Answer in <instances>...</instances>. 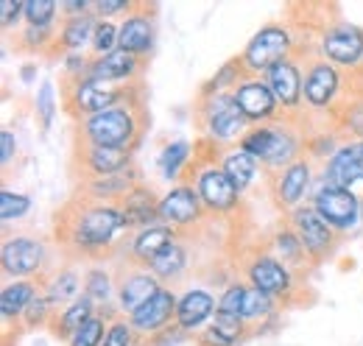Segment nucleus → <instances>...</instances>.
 Instances as JSON below:
<instances>
[{"instance_id":"1","label":"nucleus","mask_w":363,"mask_h":346,"mask_svg":"<svg viewBox=\"0 0 363 346\" xmlns=\"http://www.w3.org/2000/svg\"><path fill=\"white\" fill-rule=\"evenodd\" d=\"M123 238H129V229L118 204L76 199L62 216H56V240L73 260L101 262L121 246Z\"/></svg>"},{"instance_id":"2","label":"nucleus","mask_w":363,"mask_h":346,"mask_svg":"<svg viewBox=\"0 0 363 346\" xmlns=\"http://www.w3.org/2000/svg\"><path fill=\"white\" fill-rule=\"evenodd\" d=\"M145 123H148V115L143 106V95L135 92L129 101L76 123V137L84 145H106V148L135 151L143 131H145Z\"/></svg>"},{"instance_id":"3","label":"nucleus","mask_w":363,"mask_h":346,"mask_svg":"<svg viewBox=\"0 0 363 346\" xmlns=\"http://www.w3.org/2000/svg\"><path fill=\"white\" fill-rule=\"evenodd\" d=\"M305 137L308 131L299 121H274L266 126H252L240 140V148L252 154L266 173H279L305 157Z\"/></svg>"},{"instance_id":"4","label":"nucleus","mask_w":363,"mask_h":346,"mask_svg":"<svg viewBox=\"0 0 363 346\" xmlns=\"http://www.w3.org/2000/svg\"><path fill=\"white\" fill-rule=\"evenodd\" d=\"M196 123H199V131H201L199 140L204 145L216 148V151H227L232 145H240L246 131L252 129L249 121L243 118V112L238 109L232 92H218V95L199 98Z\"/></svg>"},{"instance_id":"5","label":"nucleus","mask_w":363,"mask_h":346,"mask_svg":"<svg viewBox=\"0 0 363 346\" xmlns=\"http://www.w3.org/2000/svg\"><path fill=\"white\" fill-rule=\"evenodd\" d=\"M187 182L196 187L207 216H218V218H227L232 213L240 210V201H243V193L232 184L224 168L218 165V154H199L193 171L187 176Z\"/></svg>"},{"instance_id":"6","label":"nucleus","mask_w":363,"mask_h":346,"mask_svg":"<svg viewBox=\"0 0 363 346\" xmlns=\"http://www.w3.org/2000/svg\"><path fill=\"white\" fill-rule=\"evenodd\" d=\"M299 53V43L296 34L291 31L288 23H266L263 28H257L246 48L240 50V62L246 67L249 76H266L274 65L294 59Z\"/></svg>"},{"instance_id":"7","label":"nucleus","mask_w":363,"mask_h":346,"mask_svg":"<svg viewBox=\"0 0 363 346\" xmlns=\"http://www.w3.org/2000/svg\"><path fill=\"white\" fill-rule=\"evenodd\" d=\"M135 92H140V84H104L95 79H82V82H67L62 86V106L67 109V115L82 123L98 112H106L123 101H129Z\"/></svg>"},{"instance_id":"8","label":"nucleus","mask_w":363,"mask_h":346,"mask_svg":"<svg viewBox=\"0 0 363 346\" xmlns=\"http://www.w3.org/2000/svg\"><path fill=\"white\" fill-rule=\"evenodd\" d=\"M48 262H50V249L43 238L37 235H6L3 246H0V265L3 274L9 279H37L43 282L48 274Z\"/></svg>"},{"instance_id":"9","label":"nucleus","mask_w":363,"mask_h":346,"mask_svg":"<svg viewBox=\"0 0 363 346\" xmlns=\"http://www.w3.org/2000/svg\"><path fill=\"white\" fill-rule=\"evenodd\" d=\"M243 282H249L252 288L263 291L266 296L277 299L279 304H294L299 282H296V271H291L282 260H277L272 252H255L243 262Z\"/></svg>"},{"instance_id":"10","label":"nucleus","mask_w":363,"mask_h":346,"mask_svg":"<svg viewBox=\"0 0 363 346\" xmlns=\"http://www.w3.org/2000/svg\"><path fill=\"white\" fill-rule=\"evenodd\" d=\"M318 184V173H316V162L302 157L296 160L294 165L282 168L279 173L269 176V187H272V199L277 204V210L282 213H294L305 204H311V196Z\"/></svg>"},{"instance_id":"11","label":"nucleus","mask_w":363,"mask_h":346,"mask_svg":"<svg viewBox=\"0 0 363 346\" xmlns=\"http://www.w3.org/2000/svg\"><path fill=\"white\" fill-rule=\"evenodd\" d=\"M311 207L324 218L338 235H350L355 229H361V193L355 190H341V187H330L318 182L313 196H311Z\"/></svg>"},{"instance_id":"12","label":"nucleus","mask_w":363,"mask_h":346,"mask_svg":"<svg viewBox=\"0 0 363 346\" xmlns=\"http://www.w3.org/2000/svg\"><path fill=\"white\" fill-rule=\"evenodd\" d=\"M318 56L341 70L358 73L363 65V28L347 20L327 26L318 37Z\"/></svg>"},{"instance_id":"13","label":"nucleus","mask_w":363,"mask_h":346,"mask_svg":"<svg viewBox=\"0 0 363 346\" xmlns=\"http://www.w3.org/2000/svg\"><path fill=\"white\" fill-rule=\"evenodd\" d=\"M344 95V73L327 59L313 56L305 67V106L311 112L327 115L338 109V98Z\"/></svg>"},{"instance_id":"14","label":"nucleus","mask_w":363,"mask_h":346,"mask_svg":"<svg viewBox=\"0 0 363 346\" xmlns=\"http://www.w3.org/2000/svg\"><path fill=\"white\" fill-rule=\"evenodd\" d=\"M288 223H291V226L296 229V235L302 238L305 252H308V257H311L313 265L324 262V260H330L335 252H338V240H341V235H338L324 218L318 216L311 204L294 210V213L288 216Z\"/></svg>"},{"instance_id":"15","label":"nucleus","mask_w":363,"mask_h":346,"mask_svg":"<svg viewBox=\"0 0 363 346\" xmlns=\"http://www.w3.org/2000/svg\"><path fill=\"white\" fill-rule=\"evenodd\" d=\"M204 216H207V210L190 182L171 184L160 199V223H168L179 235L187 229H196L204 221Z\"/></svg>"},{"instance_id":"16","label":"nucleus","mask_w":363,"mask_h":346,"mask_svg":"<svg viewBox=\"0 0 363 346\" xmlns=\"http://www.w3.org/2000/svg\"><path fill=\"white\" fill-rule=\"evenodd\" d=\"M263 79L272 86L282 115L288 121H296L302 106H305V67L299 65V59L294 56V59H285V62L274 65Z\"/></svg>"},{"instance_id":"17","label":"nucleus","mask_w":363,"mask_h":346,"mask_svg":"<svg viewBox=\"0 0 363 346\" xmlns=\"http://www.w3.org/2000/svg\"><path fill=\"white\" fill-rule=\"evenodd\" d=\"M232 98H235L238 109L243 112V118L249 121V126H266V123L285 118L277 98H274L272 86L266 84V79H260V76H246L232 89Z\"/></svg>"},{"instance_id":"18","label":"nucleus","mask_w":363,"mask_h":346,"mask_svg":"<svg viewBox=\"0 0 363 346\" xmlns=\"http://www.w3.org/2000/svg\"><path fill=\"white\" fill-rule=\"evenodd\" d=\"M318 182L341 190H355L363 184V143L347 140L318 171Z\"/></svg>"},{"instance_id":"19","label":"nucleus","mask_w":363,"mask_h":346,"mask_svg":"<svg viewBox=\"0 0 363 346\" xmlns=\"http://www.w3.org/2000/svg\"><path fill=\"white\" fill-rule=\"evenodd\" d=\"M177 304H179V294L174 288H162L154 299L135 310L129 318V324L135 327V333L143 338V344H148L154 335H160L162 330L177 324Z\"/></svg>"},{"instance_id":"20","label":"nucleus","mask_w":363,"mask_h":346,"mask_svg":"<svg viewBox=\"0 0 363 346\" xmlns=\"http://www.w3.org/2000/svg\"><path fill=\"white\" fill-rule=\"evenodd\" d=\"M118 274V313L121 316H132L140 310L148 299H154L165 285L145 268V265H135Z\"/></svg>"},{"instance_id":"21","label":"nucleus","mask_w":363,"mask_h":346,"mask_svg":"<svg viewBox=\"0 0 363 346\" xmlns=\"http://www.w3.org/2000/svg\"><path fill=\"white\" fill-rule=\"evenodd\" d=\"M218 313V296L207 288H187L179 294L177 304V327H182L187 335H199Z\"/></svg>"},{"instance_id":"22","label":"nucleus","mask_w":363,"mask_h":346,"mask_svg":"<svg viewBox=\"0 0 363 346\" xmlns=\"http://www.w3.org/2000/svg\"><path fill=\"white\" fill-rule=\"evenodd\" d=\"M154 9H148L145 3H137L132 14H126L121 20V50L145 59L154 45H157V26H154Z\"/></svg>"},{"instance_id":"23","label":"nucleus","mask_w":363,"mask_h":346,"mask_svg":"<svg viewBox=\"0 0 363 346\" xmlns=\"http://www.w3.org/2000/svg\"><path fill=\"white\" fill-rule=\"evenodd\" d=\"M199 160V143H190L184 137H174L168 143H162L160 154H157V171H160V179L171 184H179V182H187V176L193 171Z\"/></svg>"},{"instance_id":"24","label":"nucleus","mask_w":363,"mask_h":346,"mask_svg":"<svg viewBox=\"0 0 363 346\" xmlns=\"http://www.w3.org/2000/svg\"><path fill=\"white\" fill-rule=\"evenodd\" d=\"M140 184V171L135 165L129 171L112 173V176H92L82 179L79 190L84 201H98V204H121L132 190Z\"/></svg>"},{"instance_id":"25","label":"nucleus","mask_w":363,"mask_h":346,"mask_svg":"<svg viewBox=\"0 0 363 346\" xmlns=\"http://www.w3.org/2000/svg\"><path fill=\"white\" fill-rule=\"evenodd\" d=\"M76 162L82 165L84 179H92V176H112V173L129 171V168L135 165V151L106 148V145H84V143H79Z\"/></svg>"},{"instance_id":"26","label":"nucleus","mask_w":363,"mask_h":346,"mask_svg":"<svg viewBox=\"0 0 363 346\" xmlns=\"http://www.w3.org/2000/svg\"><path fill=\"white\" fill-rule=\"evenodd\" d=\"M145 62L140 56H132L126 50H115L109 56H92V67H90V79L95 82H104V84H137L140 73H143Z\"/></svg>"},{"instance_id":"27","label":"nucleus","mask_w":363,"mask_h":346,"mask_svg":"<svg viewBox=\"0 0 363 346\" xmlns=\"http://www.w3.org/2000/svg\"><path fill=\"white\" fill-rule=\"evenodd\" d=\"M160 199H162V196H160L151 184L140 182L135 190L118 204L121 213H123V221H126L129 235H135V232L145 229V226L160 223Z\"/></svg>"},{"instance_id":"28","label":"nucleus","mask_w":363,"mask_h":346,"mask_svg":"<svg viewBox=\"0 0 363 346\" xmlns=\"http://www.w3.org/2000/svg\"><path fill=\"white\" fill-rule=\"evenodd\" d=\"M84 294L98 304V313L118 318V274L106 262H90L84 268Z\"/></svg>"},{"instance_id":"29","label":"nucleus","mask_w":363,"mask_h":346,"mask_svg":"<svg viewBox=\"0 0 363 346\" xmlns=\"http://www.w3.org/2000/svg\"><path fill=\"white\" fill-rule=\"evenodd\" d=\"M182 235L177 229H171L168 223H154V226H145L135 235H129V243H126V260L135 262V265H148L151 260L157 257L165 246H171L174 240H179Z\"/></svg>"},{"instance_id":"30","label":"nucleus","mask_w":363,"mask_h":346,"mask_svg":"<svg viewBox=\"0 0 363 346\" xmlns=\"http://www.w3.org/2000/svg\"><path fill=\"white\" fill-rule=\"evenodd\" d=\"M43 294L53 302L56 310L76 302L79 296H84V268H79L76 262H67V265L50 271L43 279Z\"/></svg>"},{"instance_id":"31","label":"nucleus","mask_w":363,"mask_h":346,"mask_svg":"<svg viewBox=\"0 0 363 346\" xmlns=\"http://www.w3.org/2000/svg\"><path fill=\"white\" fill-rule=\"evenodd\" d=\"M252 333V327L238 318V316H229V313H216V318L193 338L196 346H238L240 341H246V335Z\"/></svg>"},{"instance_id":"32","label":"nucleus","mask_w":363,"mask_h":346,"mask_svg":"<svg viewBox=\"0 0 363 346\" xmlns=\"http://www.w3.org/2000/svg\"><path fill=\"white\" fill-rule=\"evenodd\" d=\"M40 291H43V282H37V279H9L0 288V316H3V321L6 324L14 321L20 327L23 313L40 296Z\"/></svg>"},{"instance_id":"33","label":"nucleus","mask_w":363,"mask_h":346,"mask_svg":"<svg viewBox=\"0 0 363 346\" xmlns=\"http://www.w3.org/2000/svg\"><path fill=\"white\" fill-rule=\"evenodd\" d=\"M218 165L224 168V173L232 179V184H235L240 193L252 190V187L260 182V176H263L260 162H257L252 154H246L240 145H232L227 151H218Z\"/></svg>"},{"instance_id":"34","label":"nucleus","mask_w":363,"mask_h":346,"mask_svg":"<svg viewBox=\"0 0 363 346\" xmlns=\"http://www.w3.org/2000/svg\"><path fill=\"white\" fill-rule=\"evenodd\" d=\"M145 268H148L165 288H171V285L182 282L184 274L190 271V249L184 246V240L179 238V240H174L171 246H165Z\"/></svg>"},{"instance_id":"35","label":"nucleus","mask_w":363,"mask_h":346,"mask_svg":"<svg viewBox=\"0 0 363 346\" xmlns=\"http://www.w3.org/2000/svg\"><path fill=\"white\" fill-rule=\"evenodd\" d=\"M272 255L277 260H282L291 271H305V268H311L313 262H311V257H308V252H305V243H302V238L296 235V229L285 221L282 226H277L272 235Z\"/></svg>"},{"instance_id":"36","label":"nucleus","mask_w":363,"mask_h":346,"mask_svg":"<svg viewBox=\"0 0 363 346\" xmlns=\"http://www.w3.org/2000/svg\"><path fill=\"white\" fill-rule=\"evenodd\" d=\"M98 313V304L92 302L90 296L84 294V296H79L76 302H70L67 307H62V310H56V316H53V321H50V327H48V333L53 335V338H59V341H70V335L82 327V324H87L92 316Z\"/></svg>"},{"instance_id":"37","label":"nucleus","mask_w":363,"mask_h":346,"mask_svg":"<svg viewBox=\"0 0 363 346\" xmlns=\"http://www.w3.org/2000/svg\"><path fill=\"white\" fill-rule=\"evenodd\" d=\"M95 26H98V17H95V14L62 20V26H59V40H56V50H59V53H84L87 48H92Z\"/></svg>"},{"instance_id":"38","label":"nucleus","mask_w":363,"mask_h":346,"mask_svg":"<svg viewBox=\"0 0 363 346\" xmlns=\"http://www.w3.org/2000/svg\"><path fill=\"white\" fill-rule=\"evenodd\" d=\"M249 73H246V67H243V62H240V56H232L227 59L224 65H218V70L201 84L199 89V98H207V95H218V92H232L235 86L240 84L243 79H246Z\"/></svg>"},{"instance_id":"39","label":"nucleus","mask_w":363,"mask_h":346,"mask_svg":"<svg viewBox=\"0 0 363 346\" xmlns=\"http://www.w3.org/2000/svg\"><path fill=\"white\" fill-rule=\"evenodd\" d=\"M347 140H341L338 137V126L335 129H318V131H311L308 137H305V157L308 160H313V162H327L341 145H344Z\"/></svg>"},{"instance_id":"40","label":"nucleus","mask_w":363,"mask_h":346,"mask_svg":"<svg viewBox=\"0 0 363 346\" xmlns=\"http://www.w3.org/2000/svg\"><path fill=\"white\" fill-rule=\"evenodd\" d=\"M34 112H37V121L43 131H50L56 115H59V95H56V84L53 79H45L43 84L37 86V95H34Z\"/></svg>"},{"instance_id":"41","label":"nucleus","mask_w":363,"mask_h":346,"mask_svg":"<svg viewBox=\"0 0 363 346\" xmlns=\"http://www.w3.org/2000/svg\"><path fill=\"white\" fill-rule=\"evenodd\" d=\"M59 0H26V23L31 28H59Z\"/></svg>"},{"instance_id":"42","label":"nucleus","mask_w":363,"mask_h":346,"mask_svg":"<svg viewBox=\"0 0 363 346\" xmlns=\"http://www.w3.org/2000/svg\"><path fill=\"white\" fill-rule=\"evenodd\" d=\"M31 207H34L31 196L17 193L11 187H3L0 190V221H3V226L14 223V221H23V218L31 213Z\"/></svg>"},{"instance_id":"43","label":"nucleus","mask_w":363,"mask_h":346,"mask_svg":"<svg viewBox=\"0 0 363 346\" xmlns=\"http://www.w3.org/2000/svg\"><path fill=\"white\" fill-rule=\"evenodd\" d=\"M53 316H56V307H53V302L40 291V296L28 304V310L23 313L20 330H28V333H34V330H48L50 321H53Z\"/></svg>"},{"instance_id":"44","label":"nucleus","mask_w":363,"mask_h":346,"mask_svg":"<svg viewBox=\"0 0 363 346\" xmlns=\"http://www.w3.org/2000/svg\"><path fill=\"white\" fill-rule=\"evenodd\" d=\"M109 316H104V313H95L87 324H82L73 335H70V341L67 346H101L104 344V338H106V330H109Z\"/></svg>"},{"instance_id":"45","label":"nucleus","mask_w":363,"mask_h":346,"mask_svg":"<svg viewBox=\"0 0 363 346\" xmlns=\"http://www.w3.org/2000/svg\"><path fill=\"white\" fill-rule=\"evenodd\" d=\"M56 40H59V28H31V26H23L20 48L28 50V53H56Z\"/></svg>"},{"instance_id":"46","label":"nucleus","mask_w":363,"mask_h":346,"mask_svg":"<svg viewBox=\"0 0 363 346\" xmlns=\"http://www.w3.org/2000/svg\"><path fill=\"white\" fill-rule=\"evenodd\" d=\"M121 48V23L115 20H98L95 37H92V56H109Z\"/></svg>"},{"instance_id":"47","label":"nucleus","mask_w":363,"mask_h":346,"mask_svg":"<svg viewBox=\"0 0 363 346\" xmlns=\"http://www.w3.org/2000/svg\"><path fill=\"white\" fill-rule=\"evenodd\" d=\"M338 131H350L358 140H363V95H355L344 109H335Z\"/></svg>"},{"instance_id":"48","label":"nucleus","mask_w":363,"mask_h":346,"mask_svg":"<svg viewBox=\"0 0 363 346\" xmlns=\"http://www.w3.org/2000/svg\"><path fill=\"white\" fill-rule=\"evenodd\" d=\"M101 346H145L143 338L135 333V327L129 324L126 316H118L109 321V330H106V338Z\"/></svg>"},{"instance_id":"49","label":"nucleus","mask_w":363,"mask_h":346,"mask_svg":"<svg viewBox=\"0 0 363 346\" xmlns=\"http://www.w3.org/2000/svg\"><path fill=\"white\" fill-rule=\"evenodd\" d=\"M90 67H92L90 53H62V73H65V84H67V82L90 79Z\"/></svg>"},{"instance_id":"50","label":"nucleus","mask_w":363,"mask_h":346,"mask_svg":"<svg viewBox=\"0 0 363 346\" xmlns=\"http://www.w3.org/2000/svg\"><path fill=\"white\" fill-rule=\"evenodd\" d=\"M26 23V0H0V26L3 31Z\"/></svg>"},{"instance_id":"51","label":"nucleus","mask_w":363,"mask_h":346,"mask_svg":"<svg viewBox=\"0 0 363 346\" xmlns=\"http://www.w3.org/2000/svg\"><path fill=\"white\" fill-rule=\"evenodd\" d=\"M137 3L132 0H95V17L98 20H112L118 14H132Z\"/></svg>"},{"instance_id":"52","label":"nucleus","mask_w":363,"mask_h":346,"mask_svg":"<svg viewBox=\"0 0 363 346\" xmlns=\"http://www.w3.org/2000/svg\"><path fill=\"white\" fill-rule=\"evenodd\" d=\"M187 341H193V335H187L182 327H168V330H162L160 335H154L151 341L145 346H182V344H187Z\"/></svg>"},{"instance_id":"53","label":"nucleus","mask_w":363,"mask_h":346,"mask_svg":"<svg viewBox=\"0 0 363 346\" xmlns=\"http://www.w3.org/2000/svg\"><path fill=\"white\" fill-rule=\"evenodd\" d=\"M14 160H17V134L11 129H3L0 131V162L3 168H9Z\"/></svg>"},{"instance_id":"54","label":"nucleus","mask_w":363,"mask_h":346,"mask_svg":"<svg viewBox=\"0 0 363 346\" xmlns=\"http://www.w3.org/2000/svg\"><path fill=\"white\" fill-rule=\"evenodd\" d=\"M37 76H40V65H37V62H26V65H20V70H17V79L26 86L37 84Z\"/></svg>"},{"instance_id":"55","label":"nucleus","mask_w":363,"mask_h":346,"mask_svg":"<svg viewBox=\"0 0 363 346\" xmlns=\"http://www.w3.org/2000/svg\"><path fill=\"white\" fill-rule=\"evenodd\" d=\"M361 223H363V193H361Z\"/></svg>"},{"instance_id":"56","label":"nucleus","mask_w":363,"mask_h":346,"mask_svg":"<svg viewBox=\"0 0 363 346\" xmlns=\"http://www.w3.org/2000/svg\"><path fill=\"white\" fill-rule=\"evenodd\" d=\"M361 143H363V140H361Z\"/></svg>"}]
</instances>
